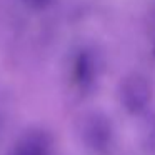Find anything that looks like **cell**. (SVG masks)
<instances>
[{
    "mask_svg": "<svg viewBox=\"0 0 155 155\" xmlns=\"http://www.w3.org/2000/svg\"><path fill=\"white\" fill-rule=\"evenodd\" d=\"M30 5H34V7H45V5H48L52 2V0H27Z\"/></svg>",
    "mask_w": 155,
    "mask_h": 155,
    "instance_id": "6",
    "label": "cell"
},
{
    "mask_svg": "<svg viewBox=\"0 0 155 155\" xmlns=\"http://www.w3.org/2000/svg\"><path fill=\"white\" fill-rule=\"evenodd\" d=\"M95 60L88 52H82L75 60V77L77 82L82 85H87L94 82L95 77Z\"/></svg>",
    "mask_w": 155,
    "mask_h": 155,
    "instance_id": "4",
    "label": "cell"
},
{
    "mask_svg": "<svg viewBox=\"0 0 155 155\" xmlns=\"http://www.w3.org/2000/svg\"><path fill=\"white\" fill-rule=\"evenodd\" d=\"M145 145L147 148H150L152 152H155V122L150 125V128L145 134Z\"/></svg>",
    "mask_w": 155,
    "mask_h": 155,
    "instance_id": "5",
    "label": "cell"
},
{
    "mask_svg": "<svg viewBox=\"0 0 155 155\" xmlns=\"http://www.w3.org/2000/svg\"><path fill=\"white\" fill-rule=\"evenodd\" d=\"M77 132L82 143L95 153H104L114 142V125L112 120L98 110L85 112L80 117Z\"/></svg>",
    "mask_w": 155,
    "mask_h": 155,
    "instance_id": "1",
    "label": "cell"
},
{
    "mask_svg": "<svg viewBox=\"0 0 155 155\" xmlns=\"http://www.w3.org/2000/svg\"><path fill=\"white\" fill-rule=\"evenodd\" d=\"M152 94L150 80L142 74L127 75L118 87V100L128 114H142L152 102Z\"/></svg>",
    "mask_w": 155,
    "mask_h": 155,
    "instance_id": "2",
    "label": "cell"
},
{
    "mask_svg": "<svg viewBox=\"0 0 155 155\" xmlns=\"http://www.w3.org/2000/svg\"><path fill=\"white\" fill-rule=\"evenodd\" d=\"M52 138L42 128H30L20 135L14 147V155H50Z\"/></svg>",
    "mask_w": 155,
    "mask_h": 155,
    "instance_id": "3",
    "label": "cell"
}]
</instances>
